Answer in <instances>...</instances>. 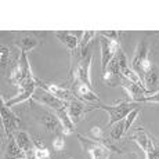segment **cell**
I'll list each match as a JSON object with an SVG mask.
<instances>
[{"label": "cell", "instance_id": "9", "mask_svg": "<svg viewBox=\"0 0 159 159\" xmlns=\"http://www.w3.org/2000/svg\"><path fill=\"white\" fill-rule=\"evenodd\" d=\"M36 84H38V87L51 93L53 96H56L57 98L62 100V101H71L73 97H75L73 93H71V90H66V89L60 87L57 84H47V83H43L42 80H38V79H36Z\"/></svg>", "mask_w": 159, "mask_h": 159}, {"label": "cell", "instance_id": "18", "mask_svg": "<svg viewBox=\"0 0 159 159\" xmlns=\"http://www.w3.org/2000/svg\"><path fill=\"white\" fill-rule=\"evenodd\" d=\"M40 123L43 125V126H44L48 131H56L58 127H62V126H61L60 119H58V116L51 115V114H46V115L42 116Z\"/></svg>", "mask_w": 159, "mask_h": 159}, {"label": "cell", "instance_id": "16", "mask_svg": "<svg viewBox=\"0 0 159 159\" xmlns=\"http://www.w3.org/2000/svg\"><path fill=\"white\" fill-rule=\"evenodd\" d=\"M56 114L61 122V126H62V129H64V133L71 134L73 131V122H72V119L69 118L68 112H66V108L58 109V111H56Z\"/></svg>", "mask_w": 159, "mask_h": 159}, {"label": "cell", "instance_id": "3", "mask_svg": "<svg viewBox=\"0 0 159 159\" xmlns=\"http://www.w3.org/2000/svg\"><path fill=\"white\" fill-rule=\"evenodd\" d=\"M151 68H152V64H151V61L148 60V44H147L145 40H143L137 46L136 54H134L133 71L143 79L145 76V73Z\"/></svg>", "mask_w": 159, "mask_h": 159}, {"label": "cell", "instance_id": "21", "mask_svg": "<svg viewBox=\"0 0 159 159\" xmlns=\"http://www.w3.org/2000/svg\"><path fill=\"white\" fill-rule=\"evenodd\" d=\"M94 36H96V30H86V32H83V38H82L80 43H79V46H80V48H82V57H83L84 51H86V47L89 46V43L93 40Z\"/></svg>", "mask_w": 159, "mask_h": 159}, {"label": "cell", "instance_id": "24", "mask_svg": "<svg viewBox=\"0 0 159 159\" xmlns=\"http://www.w3.org/2000/svg\"><path fill=\"white\" fill-rule=\"evenodd\" d=\"M101 35L104 38L109 39V40L119 42V35H120V33H119L118 30H104V32H101Z\"/></svg>", "mask_w": 159, "mask_h": 159}, {"label": "cell", "instance_id": "22", "mask_svg": "<svg viewBox=\"0 0 159 159\" xmlns=\"http://www.w3.org/2000/svg\"><path fill=\"white\" fill-rule=\"evenodd\" d=\"M0 58H2V68L4 69L8 65V61H10V48L7 46L0 47Z\"/></svg>", "mask_w": 159, "mask_h": 159}, {"label": "cell", "instance_id": "19", "mask_svg": "<svg viewBox=\"0 0 159 159\" xmlns=\"http://www.w3.org/2000/svg\"><path fill=\"white\" fill-rule=\"evenodd\" d=\"M125 134H126V131H125V119H122L118 123H115V126H112L111 131H109V137L112 140H115V141H118Z\"/></svg>", "mask_w": 159, "mask_h": 159}, {"label": "cell", "instance_id": "27", "mask_svg": "<svg viewBox=\"0 0 159 159\" xmlns=\"http://www.w3.org/2000/svg\"><path fill=\"white\" fill-rule=\"evenodd\" d=\"M140 102H155V104H159V91L154 94H149V96H145L144 98H141Z\"/></svg>", "mask_w": 159, "mask_h": 159}, {"label": "cell", "instance_id": "25", "mask_svg": "<svg viewBox=\"0 0 159 159\" xmlns=\"http://www.w3.org/2000/svg\"><path fill=\"white\" fill-rule=\"evenodd\" d=\"M91 136H93V140H102L104 130L100 126H93V129H91Z\"/></svg>", "mask_w": 159, "mask_h": 159}, {"label": "cell", "instance_id": "1", "mask_svg": "<svg viewBox=\"0 0 159 159\" xmlns=\"http://www.w3.org/2000/svg\"><path fill=\"white\" fill-rule=\"evenodd\" d=\"M139 102H133V101H119L115 105H105V104L101 102H96V104H91V108H98V109H104V111L108 112L109 115V126H114L115 123H118L119 120L125 119L127 115L130 114L133 109L139 108L137 105Z\"/></svg>", "mask_w": 159, "mask_h": 159}, {"label": "cell", "instance_id": "23", "mask_svg": "<svg viewBox=\"0 0 159 159\" xmlns=\"http://www.w3.org/2000/svg\"><path fill=\"white\" fill-rule=\"evenodd\" d=\"M53 147L56 151H62L64 147H65V140H64V136H57L53 141Z\"/></svg>", "mask_w": 159, "mask_h": 159}, {"label": "cell", "instance_id": "26", "mask_svg": "<svg viewBox=\"0 0 159 159\" xmlns=\"http://www.w3.org/2000/svg\"><path fill=\"white\" fill-rule=\"evenodd\" d=\"M35 155L38 159H47L50 157V152H48L46 148H43V147H39V148L35 149Z\"/></svg>", "mask_w": 159, "mask_h": 159}, {"label": "cell", "instance_id": "6", "mask_svg": "<svg viewBox=\"0 0 159 159\" xmlns=\"http://www.w3.org/2000/svg\"><path fill=\"white\" fill-rule=\"evenodd\" d=\"M119 48V42L115 40H109L107 38H101V66H102V71H105L108 64L111 62V60L114 57H116L118 54Z\"/></svg>", "mask_w": 159, "mask_h": 159}, {"label": "cell", "instance_id": "20", "mask_svg": "<svg viewBox=\"0 0 159 159\" xmlns=\"http://www.w3.org/2000/svg\"><path fill=\"white\" fill-rule=\"evenodd\" d=\"M7 157H14V158H25V154L22 152V149L20 148V145L17 144L15 139H10L7 144Z\"/></svg>", "mask_w": 159, "mask_h": 159}, {"label": "cell", "instance_id": "11", "mask_svg": "<svg viewBox=\"0 0 159 159\" xmlns=\"http://www.w3.org/2000/svg\"><path fill=\"white\" fill-rule=\"evenodd\" d=\"M57 39L61 42L69 51H73L76 47L79 46V38L78 36H83L82 32H68V30H60V32H56Z\"/></svg>", "mask_w": 159, "mask_h": 159}, {"label": "cell", "instance_id": "14", "mask_svg": "<svg viewBox=\"0 0 159 159\" xmlns=\"http://www.w3.org/2000/svg\"><path fill=\"white\" fill-rule=\"evenodd\" d=\"M15 46L20 48L21 51L24 53H28V51L33 50V48L38 46V39L32 35H25V36H21L18 40H15Z\"/></svg>", "mask_w": 159, "mask_h": 159}, {"label": "cell", "instance_id": "8", "mask_svg": "<svg viewBox=\"0 0 159 159\" xmlns=\"http://www.w3.org/2000/svg\"><path fill=\"white\" fill-rule=\"evenodd\" d=\"M2 120H3V126H4L6 136H7L8 139H13V133L18 126V119L15 118V115L10 111V108L6 107V104L2 105Z\"/></svg>", "mask_w": 159, "mask_h": 159}, {"label": "cell", "instance_id": "4", "mask_svg": "<svg viewBox=\"0 0 159 159\" xmlns=\"http://www.w3.org/2000/svg\"><path fill=\"white\" fill-rule=\"evenodd\" d=\"M36 79L35 78H30V79H25V80H22L20 83V93H18V96L13 97L11 100H8L6 104V107H13V105H17V104L20 102H24L26 101V100H29L30 97H33V94H35L36 91Z\"/></svg>", "mask_w": 159, "mask_h": 159}, {"label": "cell", "instance_id": "5", "mask_svg": "<svg viewBox=\"0 0 159 159\" xmlns=\"http://www.w3.org/2000/svg\"><path fill=\"white\" fill-rule=\"evenodd\" d=\"M72 93L76 98L82 100V102H90V104L101 102V98L94 93L93 89L90 86H87V84L82 83V82H79V80H73Z\"/></svg>", "mask_w": 159, "mask_h": 159}, {"label": "cell", "instance_id": "13", "mask_svg": "<svg viewBox=\"0 0 159 159\" xmlns=\"http://www.w3.org/2000/svg\"><path fill=\"white\" fill-rule=\"evenodd\" d=\"M143 80H144V83H145V90H148L149 94L157 93V87L159 83V72H158L157 66L152 65V68L145 73Z\"/></svg>", "mask_w": 159, "mask_h": 159}, {"label": "cell", "instance_id": "17", "mask_svg": "<svg viewBox=\"0 0 159 159\" xmlns=\"http://www.w3.org/2000/svg\"><path fill=\"white\" fill-rule=\"evenodd\" d=\"M83 112H84V104L83 102L78 101V100H73V101L69 102L68 115H69V118L72 119V122H78Z\"/></svg>", "mask_w": 159, "mask_h": 159}, {"label": "cell", "instance_id": "15", "mask_svg": "<svg viewBox=\"0 0 159 159\" xmlns=\"http://www.w3.org/2000/svg\"><path fill=\"white\" fill-rule=\"evenodd\" d=\"M15 141H17V144L20 145V148L22 149V152L25 155L28 154V152L33 151V143L26 131H17V134H15Z\"/></svg>", "mask_w": 159, "mask_h": 159}, {"label": "cell", "instance_id": "29", "mask_svg": "<svg viewBox=\"0 0 159 159\" xmlns=\"http://www.w3.org/2000/svg\"><path fill=\"white\" fill-rule=\"evenodd\" d=\"M4 159H25V158H14V157H6Z\"/></svg>", "mask_w": 159, "mask_h": 159}, {"label": "cell", "instance_id": "28", "mask_svg": "<svg viewBox=\"0 0 159 159\" xmlns=\"http://www.w3.org/2000/svg\"><path fill=\"white\" fill-rule=\"evenodd\" d=\"M25 159H38V158H36V155H35V149H33V151H30V152H28V154L25 155Z\"/></svg>", "mask_w": 159, "mask_h": 159}, {"label": "cell", "instance_id": "7", "mask_svg": "<svg viewBox=\"0 0 159 159\" xmlns=\"http://www.w3.org/2000/svg\"><path fill=\"white\" fill-rule=\"evenodd\" d=\"M33 98H35L38 102H42V104H44V105L53 108L54 111L66 108V102L65 101L57 98L56 96H53L51 93H48V91L43 90V89H39L38 91H35V94H33Z\"/></svg>", "mask_w": 159, "mask_h": 159}, {"label": "cell", "instance_id": "10", "mask_svg": "<svg viewBox=\"0 0 159 159\" xmlns=\"http://www.w3.org/2000/svg\"><path fill=\"white\" fill-rule=\"evenodd\" d=\"M90 66H91V56L84 57L80 61L75 71V80H79L82 83L87 84L91 87V79H90Z\"/></svg>", "mask_w": 159, "mask_h": 159}, {"label": "cell", "instance_id": "12", "mask_svg": "<svg viewBox=\"0 0 159 159\" xmlns=\"http://www.w3.org/2000/svg\"><path fill=\"white\" fill-rule=\"evenodd\" d=\"M122 87L125 89V91L127 93V96L131 98V101L133 102H140L141 101V98H144L145 96H149V93H147V90L144 87L139 86V84L136 83H122Z\"/></svg>", "mask_w": 159, "mask_h": 159}, {"label": "cell", "instance_id": "2", "mask_svg": "<svg viewBox=\"0 0 159 159\" xmlns=\"http://www.w3.org/2000/svg\"><path fill=\"white\" fill-rule=\"evenodd\" d=\"M143 149L147 159H159V141L154 139L148 131L141 127H137L130 137Z\"/></svg>", "mask_w": 159, "mask_h": 159}, {"label": "cell", "instance_id": "30", "mask_svg": "<svg viewBox=\"0 0 159 159\" xmlns=\"http://www.w3.org/2000/svg\"><path fill=\"white\" fill-rule=\"evenodd\" d=\"M68 159H73V158H68Z\"/></svg>", "mask_w": 159, "mask_h": 159}]
</instances>
